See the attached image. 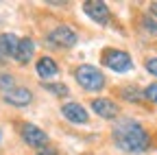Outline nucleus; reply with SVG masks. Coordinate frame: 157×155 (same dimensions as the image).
Listing matches in <instances>:
<instances>
[{
    "instance_id": "1",
    "label": "nucleus",
    "mask_w": 157,
    "mask_h": 155,
    "mask_svg": "<svg viewBox=\"0 0 157 155\" xmlns=\"http://www.w3.org/2000/svg\"><path fill=\"white\" fill-rule=\"evenodd\" d=\"M111 135H113L116 146L120 151H124V153H142L151 144V138H148L146 129L137 120H131V118L118 120L113 125Z\"/></svg>"
},
{
    "instance_id": "2",
    "label": "nucleus",
    "mask_w": 157,
    "mask_h": 155,
    "mask_svg": "<svg viewBox=\"0 0 157 155\" xmlns=\"http://www.w3.org/2000/svg\"><path fill=\"white\" fill-rule=\"evenodd\" d=\"M74 79H76L78 85H81L83 90H87V92H98V90H103V85H105L103 72L98 68H94V66H90V64L78 66L76 72H74Z\"/></svg>"
},
{
    "instance_id": "3",
    "label": "nucleus",
    "mask_w": 157,
    "mask_h": 155,
    "mask_svg": "<svg viewBox=\"0 0 157 155\" xmlns=\"http://www.w3.org/2000/svg\"><path fill=\"white\" fill-rule=\"evenodd\" d=\"M103 64L113 72H129L133 68L131 57L124 50H113V48H107L103 52Z\"/></svg>"
},
{
    "instance_id": "4",
    "label": "nucleus",
    "mask_w": 157,
    "mask_h": 155,
    "mask_svg": "<svg viewBox=\"0 0 157 155\" xmlns=\"http://www.w3.org/2000/svg\"><path fill=\"white\" fill-rule=\"evenodd\" d=\"M76 40H78L76 33L70 26H63V24L48 33V44L55 46V48H70V46L76 44Z\"/></svg>"
},
{
    "instance_id": "5",
    "label": "nucleus",
    "mask_w": 157,
    "mask_h": 155,
    "mask_svg": "<svg viewBox=\"0 0 157 155\" xmlns=\"http://www.w3.org/2000/svg\"><path fill=\"white\" fill-rule=\"evenodd\" d=\"M20 133H22V140H24L29 146H35V149H44V146H48V133L42 131L37 125L24 122L22 129H20Z\"/></svg>"
},
{
    "instance_id": "6",
    "label": "nucleus",
    "mask_w": 157,
    "mask_h": 155,
    "mask_svg": "<svg viewBox=\"0 0 157 155\" xmlns=\"http://www.w3.org/2000/svg\"><path fill=\"white\" fill-rule=\"evenodd\" d=\"M83 11L92 17L98 24H107L109 22V9L105 2H98V0H90V2H83Z\"/></svg>"
},
{
    "instance_id": "7",
    "label": "nucleus",
    "mask_w": 157,
    "mask_h": 155,
    "mask_svg": "<svg viewBox=\"0 0 157 155\" xmlns=\"http://www.w3.org/2000/svg\"><path fill=\"white\" fill-rule=\"evenodd\" d=\"M2 99H5L9 105H13V107H26V105L33 101V94H31V90H26V87H13V90H9V92L2 94Z\"/></svg>"
},
{
    "instance_id": "8",
    "label": "nucleus",
    "mask_w": 157,
    "mask_h": 155,
    "mask_svg": "<svg viewBox=\"0 0 157 155\" xmlns=\"http://www.w3.org/2000/svg\"><path fill=\"white\" fill-rule=\"evenodd\" d=\"M92 109H94V114H98L101 118H107V120H111V118L118 116V105L111 99H94Z\"/></svg>"
},
{
    "instance_id": "9",
    "label": "nucleus",
    "mask_w": 157,
    "mask_h": 155,
    "mask_svg": "<svg viewBox=\"0 0 157 155\" xmlns=\"http://www.w3.org/2000/svg\"><path fill=\"white\" fill-rule=\"evenodd\" d=\"M61 114L66 116L70 122H74V125L87 122V111H85L83 105H78V103H66V105L61 107Z\"/></svg>"
},
{
    "instance_id": "10",
    "label": "nucleus",
    "mask_w": 157,
    "mask_h": 155,
    "mask_svg": "<svg viewBox=\"0 0 157 155\" xmlns=\"http://www.w3.org/2000/svg\"><path fill=\"white\" fill-rule=\"evenodd\" d=\"M17 46H20V40L13 33H2V35H0V52H2V55L13 57V59H15Z\"/></svg>"
},
{
    "instance_id": "11",
    "label": "nucleus",
    "mask_w": 157,
    "mask_h": 155,
    "mask_svg": "<svg viewBox=\"0 0 157 155\" xmlns=\"http://www.w3.org/2000/svg\"><path fill=\"white\" fill-rule=\"evenodd\" d=\"M35 70H37V74L42 76V79H52V76H57V72H59V66L55 64V59H50V57H42V59L37 61Z\"/></svg>"
},
{
    "instance_id": "12",
    "label": "nucleus",
    "mask_w": 157,
    "mask_h": 155,
    "mask_svg": "<svg viewBox=\"0 0 157 155\" xmlns=\"http://www.w3.org/2000/svg\"><path fill=\"white\" fill-rule=\"evenodd\" d=\"M33 50H35V42L31 40V37H22V40H20V46H17V52H15V59H17L20 64L31 61Z\"/></svg>"
},
{
    "instance_id": "13",
    "label": "nucleus",
    "mask_w": 157,
    "mask_h": 155,
    "mask_svg": "<svg viewBox=\"0 0 157 155\" xmlns=\"http://www.w3.org/2000/svg\"><path fill=\"white\" fill-rule=\"evenodd\" d=\"M44 90H48L55 96H66L68 94V85H63V83H44Z\"/></svg>"
},
{
    "instance_id": "14",
    "label": "nucleus",
    "mask_w": 157,
    "mask_h": 155,
    "mask_svg": "<svg viewBox=\"0 0 157 155\" xmlns=\"http://www.w3.org/2000/svg\"><path fill=\"white\" fill-rule=\"evenodd\" d=\"M122 96L127 101H131V103H137V101H142V92H137L135 87H122Z\"/></svg>"
},
{
    "instance_id": "15",
    "label": "nucleus",
    "mask_w": 157,
    "mask_h": 155,
    "mask_svg": "<svg viewBox=\"0 0 157 155\" xmlns=\"http://www.w3.org/2000/svg\"><path fill=\"white\" fill-rule=\"evenodd\" d=\"M0 90H2V92L13 90V76H9V74H0Z\"/></svg>"
},
{
    "instance_id": "16",
    "label": "nucleus",
    "mask_w": 157,
    "mask_h": 155,
    "mask_svg": "<svg viewBox=\"0 0 157 155\" xmlns=\"http://www.w3.org/2000/svg\"><path fill=\"white\" fill-rule=\"evenodd\" d=\"M144 99H148L151 103H157V83H151L144 90Z\"/></svg>"
},
{
    "instance_id": "17",
    "label": "nucleus",
    "mask_w": 157,
    "mask_h": 155,
    "mask_svg": "<svg viewBox=\"0 0 157 155\" xmlns=\"http://www.w3.org/2000/svg\"><path fill=\"white\" fill-rule=\"evenodd\" d=\"M144 26H146V31H151V33H157V17L153 15H146L144 17Z\"/></svg>"
},
{
    "instance_id": "18",
    "label": "nucleus",
    "mask_w": 157,
    "mask_h": 155,
    "mask_svg": "<svg viewBox=\"0 0 157 155\" xmlns=\"http://www.w3.org/2000/svg\"><path fill=\"white\" fill-rule=\"evenodd\" d=\"M146 70H148L153 76H157V57H151V59H146Z\"/></svg>"
},
{
    "instance_id": "19",
    "label": "nucleus",
    "mask_w": 157,
    "mask_h": 155,
    "mask_svg": "<svg viewBox=\"0 0 157 155\" xmlns=\"http://www.w3.org/2000/svg\"><path fill=\"white\" fill-rule=\"evenodd\" d=\"M37 155H57V149H52V146H44V149H37Z\"/></svg>"
},
{
    "instance_id": "20",
    "label": "nucleus",
    "mask_w": 157,
    "mask_h": 155,
    "mask_svg": "<svg viewBox=\"0 0 157 155\" xmlns=\"http://www.w3.org/2000/svg\"><path fill=\"white\" fill-rule=\"evenodd\" d=\"M0 55H2V52H0ZM0 61H2V57H0Z\"/></svg>"
},
{
    "instance_id": "21",
    "label": "nucleus",
    "mask_w": 157,
    "mask_h": 155,
    "mask_svg": "<svg viewBox=\"0 0 157 155\" xmlns=\"http://www.w3.org/2000/svg\"><path fill=\"white\" fill-rule=\"evenodd\" d=\"M0 138H2V133H0Z\"/></svg>"
}]
</instances>
